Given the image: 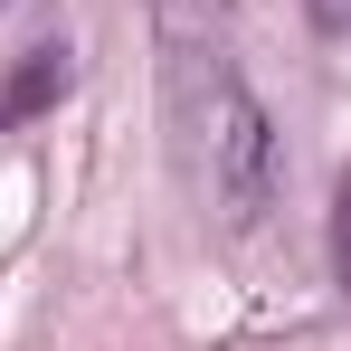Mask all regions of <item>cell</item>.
<instances>
[{"label":"cell","instance_id":"277c9868","mask_svg":"<svg viewBox=\"0 0 351 351\" xmlns=\"http://www.w3.org/2000/svg\"><path fill=\"white\" fill-rule=\"evenodd\" d=\"M332 276H342V294H351V171H342V190H332Z\"/></svg>","mask_w":351,"mask_h":351},{"label":"cell","instance_id":"6da1fadb","mask_svg":"<svg viewBox=\"0 0 351 351\" xmlns=\"http://www.w3.org/2000/svg\"><path fill=\"white\" fill-rule=\"evenodd\" d=\"M162 123H171V162L199 199V219L247 237L276 209V123L256 105V86L237 76L219 38H171L162 58Z\"/></svg>","mask_w":351,"mask_h":351},{"label":"cell","instance_id":"7a4b0ae2","mask_svg":"<svg viewBox=\"0 0 351 351\" xmlns=\"http://www.w3.org/2000/svg\"><path fill=\"white\" fill-rule=\"evenodd\" d=\"M66 95H76V48L66 38H38L29 58L10 66V86H0V133L29 123V114H48V105H66Z\"/></svg>","mask_w":351,"mask_h":351},{"label":"cell","instance_id":"8992f818","mask_svg":"<svg viewBox=\"0 0 351 351\" xmlns=\"http://www.w3.org/2000/svg\"><path fill=\"white\" fill-rule=\"evenodd\" d=\"M0 10H10V0H0Z\"/></svg>","mask_w":351,"mask_h":351},{"label":"cell","instance_id":"5b68a950","mask_svg":"<svg viewBox=\"0 0 351 351\" xmlns=\"http://www.w3.org/2000/svg\"><path fill=\"white\" fill-rule=\"evenodd\" d=\"M313 19H323V29L342 38V29H351V0H313Z\"/></svg>","mask_w":351,"mask_h":351},{"label":"cell","instance_id":"3957f363","mask_svg":"<svg viewBox=\"0 0 351 351\" xmlns=\"http://www.w3.org/2000/svg\"><path fill=\"white\" fill-rule=\"evenodd\" d=\"M237 0H152V19H162V38H219V19H228Z\"/></svg>","mask_w":351,"mask_h":351}]
</instances>
